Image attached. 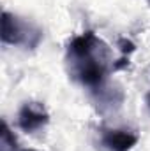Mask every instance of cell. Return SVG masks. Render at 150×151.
<instances>
[{"mask_svg":"<svg viewBox=\"0 0 150 151\" xmlns=\"http://www.w3.org/2000/svg\"><path fill=\"white\" fill-rule=\"evenodd\" d=\"M149 4H150V0H149Z\"/></svg>","mask_w":150,"mask_h":151,"instance_id":"obj_8","label":"cell"},{"mask_svg":"<svg viewBox=\"0 0 150 151\" xmlns=\"http://www.w3.org/2000/svg\"><path fill=\"white\" fill-rule=\"evenodd\" d=\"M2 42L9 46H23L25 49H36L42 40V32L34 23L11 14L7 11L2 12Z\"/></svg>","mask_w":150,"mask_h":151,"instance_id":"obj_2","label":"cell"},{"mask_svg":"<svg viewBox=\"0 0 150 151\" xmlns=\"http://www.w3.org/2000/svg\"><path fill=\"white\" fill-rule=\"evenodd\" d=\"M147 104H149V107H150V93L147 95Z\"/></svg>","mask_w":150,"mask_h":151,"instance_id":"obj_6","label":"cell"},{"mask_svg":"<svg viewBox=\"0 0 150 151\" xmlns=\"http://www.w3.org/2000/svg\"><path fill=\"white\" fill-rule=\"evenodd\" d=\"M66 62L69 76L90 90L103 86L108 72L113 70L110 46L92 30L71 39Z\"/></svg>","mask_w":150,"mask_h":151,"instance_id":"obj_1","label":"cell"},{"mask_svg":"<svg viewBox=\"0 0 150 151\" xmlns=\"http://www.w3.org/2000/svg\"><path fill=\"white\" fill-rule=\"evenodd\" d=\"M0 151H18V139L9 128L7 121H2V135H0Z\"/></svg>","mask_w":150,"mask_h":151,"instance_id":"obj_5","label":"cell"},{"mask_svg":"<svg viewBox=\"0 0 150 151\" xmlns=\"http://www.w3.org/2000/svg\"><path fill=\"white\" fill-rule=\"evenodd\" d=\"M25 151H36V150H25Z\"/></svg>","mask_w":150,"mask_h":151,"instance_id":"obj_7","label":"cell"},{"mask_svg":"<svg viewBox=\"0 0 150 151\" xmlns=\"http://www.w3.org/2000/svg\"><path fill=\"white\" fill-rule=\"evenodd\" d=\"M140 137L129 128H104L101 132V144L108 151H131Z\"/></svg>","mask_w":150,"mask_h":151,"instance_id":"obj_4","label":"cell"},{"mask_svg":"<svg viewBox=\"0 0 150 151\" xmlns=\"http://www.w3.org/2000/svg\"><path fill=\"white\" fill-rule=\"evenodd\" d=\"M48 123H50V113L41 102H25L18 111V127L27 134L37 132Z\"/></svg>","mask_w":150,"mask_h":151,"instance_id":"obj_3","label":"cell"}]
</instances>
